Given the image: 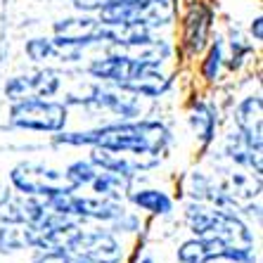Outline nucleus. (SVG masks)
<instances>
[{"label":"nucleus","mask_w":263,"mask_h":263,"mask_svg":"<svg viewBox=\"0 0 263 263\" xmlns=\"http://www.w3.org/2000/svg\"><path fill=\"white\" fill-rule=\"evenodd\" d=\"M55 142L69 147H100L107 152L128 154L138 159L161 161L173 142V135L159 119H138V121H117L98 126L90 130H60L55 133Z\"/></svg>","instance_id":"obj_1"},{"label":"nucleus","mask_w":263,"mask_h":263,"mask_svg":"<svg viewBox=\"0 0 263 263\" xmlns=\"http://www.w3.org/2000/svg\"><path fill=\"white\" fill-rule=\"evenodd\" d=\"M52 43L57 45V57L62 62L81 60L83 50L104 43V24L92 14H73L57 19L52 26Z\"/></svg>","instance_id":"obj_2"},{"label":"nucleus","mask_w":263,"mask_h":263,"mask_svg":"<svg viewBox=\"0 0 263 263\" xmlns=\"http://www.w3.org/2000/svg\"><path fill=\"white\" fill-rule=\"evenodd\" d=\"M7 121L14 128L36 130V133H60L67 128L69 107L52 98H29L12 102Z\"/></svg>","instance_id":"obj_3"},{"label":"nucleus","mask_w":263,"mask_h":263,"mask_svg":"<svg viewBox=\"0 0 263 263\" xmlns=\"http://www.w3.org/2000/svg\"><path fill=\"white\" fill-rule=\"evenodd\" d=\"M10 183L19 195L38 197V199H52V197L73 192L64 171L50 168L41 161H19L10 171Z\"/></svg>","instance_id":"obj_4"},{"label":"nucleus","mask_w":263,"mask_h":263,"mask_svg":"<svg viewBox=\"0 0 263 263\" xmlns=\"http://www.w3.org/2000/svg\"><path fill=\"white\" fill-rule=\"evenodd\" d=\"M71 258L86 263H121L123 247L111 230H73L64 242Z\"/></svg>","instance_id":"obj_5"},{"label":"nucleus","mask_w":263,"mask_h":263,"mask_svg":"<svg viewBox=\"0 0 263 263\" xmlns=\"http://www.w3.org/2000/svg\"><path fill=\"white\" fill-rule=\"evenodd\" d=\"M178 261L180 263H254V249L230 247L218 237H192L178 247Z\"/></svg>","instance_id":"obj_6"},{"label":"nucleus","mask_w":263,"mask_h":263,"mask_svg":"<svg viewBox=\"0 0 263 263\" xmlns=\"http://www.w3.org/2000/svg\"><path fill=\"white\" fill-rule=\"evenodd\" d=\"M145 67H149V64L135 60V57L126 55V52H109L107 57L92 60L88 64V73L92 79L102 81V83H111V86L123 90Z\"/></svg>","instance_id":"obj_7"},{"label":"nucleus","mask_w":263,"mask_h":263,"mask_svg":"<svg viewBox=\"0 0 263 263\" xmlns=\"http://www.w3.org/2000/svg\"><path fill=\"white\" fill-rule=\"evenodd\" d=\"M62 81L52 69H41L36 73H26V76H12L5 83L3 92L10 102H19V100L29 98H55L60 92Z\"/></svg>","instance_id":"obj_8"},{"label":"nucleus","mask_w":263,"mask_h":263,"mask_svg":"<svg viewBox=\"0 0 263 263\" xmlns=\"http://www.w3.org/2000/svg\"><path fill=\"white\" fill-rule=\"evenodd\" d=\"M214 26V10L204 3L195 0L190 3V10L183 22V48L187 57H197L209 45V33Z\"/></svg>","instance_id":"obj_9"},{"label":"nucleus","mask_w":263,"mask_h":263,"mask_svg":"<svg viewBox=\"0 0 263 263\" xmlns=\"http://www.w3.org/2000/svg\"><path fill=\"white\" fill-rule=\"evenodd\" d=\"M235 126L237 133L242 138L251 152H261L263 142V100L261 95H247L245 100H239V104L235 107Z\"/></svg>","instance_id":"obj_10"},{"label":"nucleus","mask_w":263,"mask_h":263,"mask_svg":"<svg viewBox=\"0 0 263 263\" xmlns=\"http://www.w3.org/2000/svg\"><path fill=\"white\" fill-rule=\"evenodd\" d=\"M206 237H218L230 247L254 249V233L249 230L242 216L233 209H216L211 211V230Z\"/></svg>","instance_id":"obj_11"},{"label":"nucleus","mask_w":263,"mask_h":263,"mask_svg":"<svg viewBox=\"0 0 263 263\" xmlns=\"http://www.w3.org/2000/svg\"><path fill=\"white\" fill-rule=\"evenodd\" d=\"M90 161L98 166V171L117 173L126 180H133L140 171H149L154 166H159V161L154 159H138V157H128V154L107 152L100 147H90Z\"/></svg>","instance_id":"obj_12"},{"label":"nucleus","mask_w":263,"mask_h":263,"mask_svg":"<svg viewBox=\"0 0 263 263\" xmlns=\"http://www.w3.org/2000/svg\"><path fill=\"white\" fill-rule=\"evenodd\" d=\"M187 195H190L192 202L199 204H209V206L216 209H235V197L223 187V185H216L214 178H209L206 173H190L187 178Z\"/></svg>","instance_id":"obj_13"},{"label":"nucleus","mask_w":263,"mask_h":263,"mask_svg":"<svg viewBox=\"0 0 263 263\" xmlns=\"http://www.w3.org/2000/svg\"><path fill=\"white\" fill-rule=\"evenodd\" d=\"M187 121H190L192 130L197 133L202 147H209L214 142L216 128H218V111H216L214 104L206 102V100H195V102L190 104V117H187Z\"/></svg>","instance_id":"obj_14"},{"label":"nucleus","mask_w":263,"mask_h":263,"mask_svg":"<svg viewBox=\"0 0 263 263\" xmlns=\"http://www.w3.org/2000/svg\"><path fill=\"white\" fill-rule=\"evenodd\" d=\"M128 199L140 211H147L152 216H171L173 211V199L164 190H157V187H142V190L128 192Z\"/></svg>","instance_id":"obj_15"},{"label":"nucleus","mask_w":263,"mask_h":263,"mask_svg":"<svg viewBox=\"0 0 263 263\" xmlns=\"http://www.w3.org/2000/svg\"><path fill=\"white\" fill-rule=\"evenodd\" d=\"M26 223V195L14 187H0V226H22Z\"/></svg>","instance_id":"obj_16"},{"label":"nucleus","mask_w":263,"mask_h":263,"mask_svg":"<svg viewBox=\"0 0 263 263\" xmlns=\"http://www.w3.org/2000/svg\"><path fill=\"white\" fill-rule=\"evenodd\" d=\"M128 185H130V180L117 176V173L98 171V176L92 178L90 187H92V192H95V197H104V199L121 202V197L128 192Z\"/></svg>","instance_id":"obj_17"},{"label":"nucleus","mask_w":263,"mask_h":263,"mask_svg":"<svg viewBox=\"0 0 263 263\" xmlns=\"http://www.w3.org/2000/svg\"><path fill=\"white\" fill-rule=\"evenodd\" d=\"M206 52H204V60L199 64V73H202V79L206 83H214L216 79L220 76V69L226 64V43H223V38L216 36V41L206 45Z\"/></svg>","instance_id":"obj_18"},{"label":"nucleus","mask_w":263,"mask_h":263,"mask_svg":"<svg viewBox=\"0 0 263 263\" xmlns=\"http://www.w3.org/2000/svg\"><path fill=\"white\" fill-rule=\"evenodd\" d=\"M98 176V166L92 164L90 159H76L64 168V178L69 180L73 190H79V187H88L92 183V178Z\"/></svg>","instance_id":"obj_19"},{"label":"nucleus","mask_w":263,"mask_h":263,"mask_svg":"<svg viewBox=\"0 0 263 263\" xmlns=\"http://www.w3.org/2000/svg\"><path fill=\"white\" fill-rule=\"evenodd\" d=\"M24 52L31 62H48L57 57V45L52 43V38H31L26 41Z\"/></svg>","instance_id":"obj_20"},{"label":"nucleus","mask_w":263,"mask_h":263,"mask_svg":"<svg viewBox=\"0 0 263 263\" xmlns=\"http://www.w3.org/2000/svg\"><path fill=\"white\" fill-rule=\"evenodd\" d=\"M251 52H254L251 43H247L237 31H233V33H230V60L226 62L228 69H233V71L242 69V64L247 62V57H249Z\"/></svg>","instance_id":"obj_21"},{"label":"nucleus","mask_w":263,"mask_h":263,"mask_svg":"<svg viewBox=\"0 0 263 263\" xmlns=\"http://www.w3.org/2000/svg\"><path fill=\"white\" fill-rule=\"evenodd\" d=\"M24 226V223H22ZM22 226H0V254L5 251H17L26 247L24 228Z\"/></svg>","instance_id":"obj_22"},{"label":"nucleus","mask_w":263,"mask_h":263,"mask_svg":"<svg viewBox=\"0 0 263 263\" xmlns=\"http://www.w3.org/2000/svg\"><path fill=\"white\" fill-rule=\"evenodd\" d=\"M140 230V216L123 209L117 218L111 220V233H138Z\"/></svg>","instance_id":"obj_23"},{"label":"nucleus","mask_w":263,"mask_h":263,"mask_svg":"<svg viewBox=\"0 0 263 263\" xmlns=\"http://www.w3.org/2000/svg\"><path fill=\"white\" fill-rule=\"evenodd\" d=\"M71 3L76 10H81V12H98L104 0H71Z\"/></svg>","instance_id":"obj_24"},{"label":"nucleus","mask_w":263,"mask_h":263,"mask_svg":"<svg viewBox=\"0 0 263 263\" xmlns=\"http://www.w3.org/2000/svg\"><path fill=\"white\" fill-rule=\"evenodd\" d=\"M249 33H251V38H254V41H263V17H261V14L251 22Z\"/></svg>","instance_id":"obj_25"},{"label":"nucleus","mask_w":263,"mask_h":263,"mask_svg":"<svg viewBox=\"0 0 263 263\" xmlns=\"http://www.w3.org/2000/svg\"><path fill=\"white\" fill-rule=\"evenodd\" d=\"M135 263H154V256H152V254H142V256L138 258Z\"/></svg>","instance_id":"obj_26"}]
</instances>
